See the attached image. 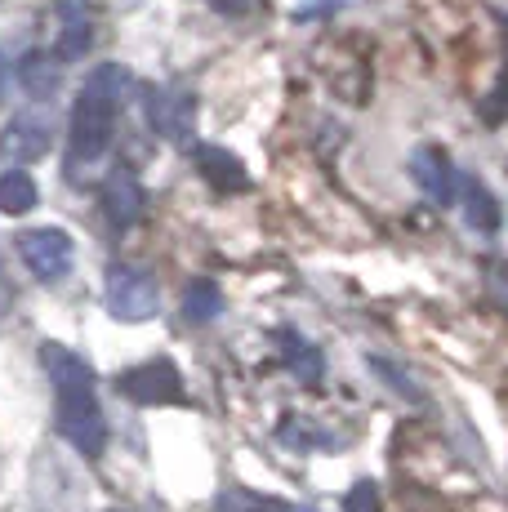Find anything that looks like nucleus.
Wrapping results in <instances>:
<instances>
[{
	"label": "nucleus",
	"mask_w": 508,
	"mask_h": 512,
	"mask_svg": "<svg viewBox=\"0 0 508 512\" xmlns=\"http://www.w3.org/2000/svg\"><path fill=\"white\" fill-rule=\"evenodd\" d=\"M130 90L134 81L121 63H99L85 76L72 107V125H67V174L72 179H81L90 165H99L107 156L116 134V116L130 103Z\"/></svg>",
	"instance_id": "obj_1"
},
{
	"label": "nucleus",
	"mask_w": 508,
	"mask_h": 512,
	"mask_svg": "<svg viewBox=\"0 0 508 512\" xmlns=\"http://www.w3.org/2000/svg\"><path fill=\"white\" fill-rule=\"evenodd\" d=\"M41 361L50 370L54 383V423L85 459H99L107 446V419L99 406V392H94V366L85 357H76L63 343H45Z\"/></svg>",
	"instance_id": "obj_2"
},
{
	"label": "nucleus",
	"mask_w": 508,
	"mask_h": 512,
	"mask_svg": "<svg viewBox=\"0 0 508 512\" xmlns=\"http://www.w3.org/2000/svg\"><path fill=\"white\" fill-rule=\"evenodd\" d=\"M116 388H121V397L134 401V406H179V401L188 397V392H183V374L170 357H152V361H143V366L121 370Z\"/></svg>",
	"instance_id": "obj_3"
},
{
	"label": "nucleus",
	"mask_w": 508,
	"mask_h": 512,
	"mask_svg": "<svg viewBox=\"0 0 508 512\" xmlns=\"http://www.w3.org/2000/svg\"><path fill=\"white\" fill-rule=\"evenodd\" d=\"M107 308H112L116 321H148V317H156V308H161L156 281L143 268L112 263V268H107Z\"/></svg>",
	"instance_id": "obj_4"
},
{
	"label": "nucleus",
	"mask_w": 508,
	"mask_h": 512,
	"mask_svg": "<svg viewBox=\"0 0 508 512\" xmlns=\"http://www.w3.org/2000/svg\"><path fill=\"white\" fill-rule=\"evenodd\" d=\"M148 121L165 143L183 147L197 130V94L188 85H156L148 94Z\"/></svg>",
	"instance_id": "obj_5"
},
{
	"label": "nucleus",
	"mask_w": 508,
	"mask_h": 512,
	"mask_svg": "<svg viewBox=\"0 0 508 512\" xmlns=\"http://www.w3.org/2000/svg\"><path fill=\"white\" fill-rule=\"evenodd\" d=\"M18 254L36 281H63L76 263V241L63 228H32L18 236Z\"/></svg>",
	"instance_id": "obj_6"
},
{
	"label": "nucleus",
	"mask_w": 508,
	"mask_h": 512,
	"mask_svg": "<svg viewBox=\"0 0 508 512\" xmlns=\"http://www.w3.org/2000/svg\"><path fill=\"white\" fill-rule=\"evenodd\" d=\"M50 147H54V125H50V116H41V112L14 116V121L5 125V134H0V156L14 165L41 161Z\"/></svg>",
	"instance_id": "obj_7"
},
{
	"label": "nucleus",
	"mask_w": 508,
	"mask_h": 512,
	"mask_svg": "<svg viewBox=\"0 0 508 512\" xmlns=\"http://www.w3.org/2000/svg\"><path fill=\"white\" fill-rule=\"evenodd\" d=\"M94 45V5L90 0H58V36L54 58L58 63H76Z\"/></svg>",
	"instance_id": "obj_8"
},
{
	"label": "nucleus",
	"mask_w": 508,
	"mask_h": 512,
	"mask_svg": "<svg viewBox=\"0 0 508 512\" xmlns=\"http://www.w3.org/2000/svg\"><path fill=\"white\" fill-rule=\"evenodd\" d=\"M410 179L419 183V192H424L433 205H451L455 201L459 174H455L451 156H446L442 147H415V152H410Z\"/></svg>",
	"instance_id": "obj_9"
},
{
	"label": "nucleus",
	"mask_w": 508,
	"mask_h": 512,
	"mask_svg": "<svg viewBox=\"0 0 508 512\" xmlns=\"http://www.w3.org/2000/svg\"><path fill=\"white\" fill-rule=\"evenodd\" d=\"M103 214L112 228H130L143 214V183L134 179L130 165H116L103 179Z\"/></svg>",
	"instance_id": "obj_10"
},
{
	"label": "nucleus",
	"mask_w": 508,
	"mask_h": 512,
	"mask_svg": "<svg viewBox=\"0 0 508 512\" xmlns=\"http://www.w3.org/2000/svg\"><path fill=\"white\" fill-rule=\"evenodd\" d=\"M192 161H197V174L205 183H214L219 192H246L250 179H246V165L237 161V156L228 152V147H214V143H201L197 152H192Z\"/></svg>",
	"instance_id": "obj_11"
},
{
	"label": "nucleus",
	"mask_w": 508,
	"mask_h": 512,
	"mask_svg": "<svg viewBox=\"0 0 508 512\" xmlns=\"http://www.w3.org/2000/svg\"><path fill=\"white\" fill-rule=\"evenodd\" d=\"M459 201H464V219H468V228H473V232H500L504 210H500L495 192L482 179L464 174V179H459Z\"/></svg>",
	"instance_id": "obj_12"
},
{
	"label": "nucleus",
	"mask_w": 508,
	"mask_h": 512,
	"mask_svg": "<svg viewBox=\"0 0 508 512\" xmlns=\"http://www.w3.org/2000/svg\"><path fill=\"white\" fill-rule=\"evenodd\" d=\"M277 343H281V361H286V370L295 374L299 383H317L321 374H326V361H321V348H312L299 330H277Z\"/></svg>",
	"instance_id": "obj_13"
},
{
	"label": "nucleus",
	"mask_w": 508,
	"mask_h": 512,
	"mask_svg": "<svg viewBox=\"0 0 508 512\" xmlns=\"http://www.w3.org/2000/svg\"><path fill=\"white\" fill-rule=\"evenodd\" d=\"M219 312H223V290L214 281H192L188 290H183V317H188L192 326H210Z\"/></svg>",
	"instance_id": "obj_14"
},
{
	"label": "nucleus",
	"mask_w": 508,
	"mask_h": 512,
	"mask_svg": "<svg viewBox=\"0 0 508 512\" xmlns=\"http://www.w3.org/2000/svg\"><path fill=\"white\" fill-rule=\"evenodd\" d=\"M36 179L27 170H9L0 174V214H27L36 210Z\"/></svg>",
	"instance_id": "obj_15"
},
{
	"label": "nucleus",
	"mask_w": 508,
	"mask_h": 512,
	"mask_svg": "<svg viewBox=\"0 0 508 512\" xmlns=\"http://www.w3.org/2000/svg\"><path fill=\"white\" fill-rule=\"evenodd\" d=\"M18 81H23L27 94L36 98H50L58 90V58H45V54H27L18 63Z\"/></svg>",
	"instance_id": "obj_16"
},
{
	"label": "nucleus",
	"mask_w": 508,
	"mask_h": 512,
	"mask_svg": "<svg viewBox=\"0 0 508 512\" xmlns=\"http://www.w3.org/2000/svg\"><path fill=\"white\" fill-rule=\"evenodd\" d=\"M219 512H290L281 499H268V495H254V490H223L219 495Z\"/></svg>",
	"instance_id": "obj_17"
},
{
	"label": "nucleus",
	"mask_w": 508,
	"mask_h": 512,
	"mask_svg": "<svg viewBox=\"0 0 508 512\" xmlns=\"http://www.w3.org/2000/svg\"><path fill=\"white\" fill-rule=\"evenodd\" d=\"M344 512H384V499H379L375 481H357L344 495Z\"/></svg>",
	"instance_id": "obj_18"
},
{
	"label": "nucleus",
	"mask_w": 508,
	"mask_h": 512,
	"mask_svg": "<svg viewBox=\"0 0 508 512\" xmlns=\"http://www.w3.org/2000/svg\"><path fill=\"white\" fill-rule=\"evenodd\" d=\"M370 370H375V374H384V379H393V388L402 392V397H410V401L419 397V388H415V383H410V374H402V370L393 366V361H379V357H370Z\"/></svg>",
	"instance_id": "obj_19"
},
{
	"label": "nucleus",
	"mask_w": 508,
	"mask_h": 512,
	"mask_svg": "<svg viewBox=\"0 0 508 512\" xmlns=\"http://www.w3.org/2000/svg\"><path fill=\"white\" fill-rule=\"evenodd\" d=\"M491 294H495V299H500L504 308H508V263H504L500 272H495V281H491Z\"/></svg>",
	"instance_id": "obj_20"
},
{
	"label": "nucleus",
	"mask_w": 508,
	"mask_h": 512,
	"mask_svg": "<svg viewBox=\"0 0 508 512\" xmlns=\"http://www.w3.org/2000/svg\"><path fill=\"white\" fill-rule=\"evenodd\" d=\"M290 512H317V508H290Z\"/></svg>",
	"instance_id": "obj_21"
}]
</instances>
